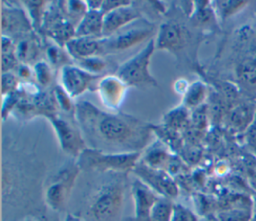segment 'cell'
I'll return each instance as SVG.
<instances>
[{
	"label": "cell",
	"instance_id": "1",
	"mask_svg": "<svg viewBox=\"0 0 256 221\" xmlns=\"http://www.w3.org/2000/svg\"><path fill=\"white\" fill-rule=\"evenodd\" d=\"M74 115L91 148L100 151L141 152L151 137V125L128 114L102 111L88 101L76 103Z\"/></svg>",
	"mask_w": 256,
	"mask_h": 221
},
{
	"label": "cell",
	"instance_id": "7",
	"mask_svg": "<svg viewBox=\"0 0 256 221\" xmlns=\"http://www.w3.org/2000/svg\"><path fill=\"white\" fill-rule=\"evenodd\" d=\"M47 118L56 133L63 152L76 159L87 148L80 128H77L69 120L62 118L57 113L51 114Z\"/></svg>",
	"mask_w": 256,
	"mask_h": 221
},
{
	"label": "cell",
	"instance_id": "38",
	"mask_svg": "<svg viewBox=\"0 0 256 221\" xmlns=\"http://www.w3.org/2000/svg\"><path fill=\"white\" fill-rule=\"evenodd\" d=\"M103 0H88L86 1L88 10H101Z\"/></svg>",
	"mask_w": 256,
	"mask_h": 221
},
{
	"label": "cell",
	"instance_id": "42",
	"mask_svg": "<svg viewBox=\"0 0 256 221\" xmlns=\"http://www.w3.org/2000/svg\"><path fill=\"white\" fill-rule=\"evenodd\" d=\"M250 221H256V212L252 214V217H251V220Z\"/></svg>",
	"mask_w": 256,
	"mask_h": 221
},
{
	"label": "cell",
	"instance_id": "24",
	"mask_svg": "<svg viewBox=\"0 0 256 221\" xmlns=\"http://www.w3.org/2000/svg\"><path fill=\"white\" fill-rule=\"evenodd\" d=\"M206 95V87L200 82L196 81L189 85L187 91L183 95V106L186 108L197 107L202 103Z\"/></svg>",
	"mask_w": 256,
	"mask_h": 221
},
{
	"label": "cell",
	"instance_id": "9",
	"mask_svg": "<svg viewBox=\"0 0 256 221\" xmlns=\"http://www.w3.org/2000/svg\"><path fill=\"white\" fill-rule=\"evenodd\" d=\"M76 27L67 19L59 4L50 5L44 14L41 34L45 33L57 45L64 47L65 44L75 37Z\"/></svg>",
	"mask_w": 256,
	"mask_h": 221
},
{
	"label": "cell",
	"instance_id": "16",
	"mask_svg": "<svg viewBox=\"0 0 256 221\" xmlns=\"http://www.w3.org/2000/svg\"><path fill=\"white\" fill-rule=\"evenodd\" d=\"M102 39V38H101ZM101 39L89 37H74L69 40L64 48L73 60L98 56L102 51Z\"/></svg>",
	"mask_w": 256,
	"mask_h": 221
},
{
	"label": "cell",
	"instance_id": "35",
	"mask_svg": "<svg viewBox=\"0 0 256 221\" xmlns=\"http://www.w3.org/2000/svg\"><path fill=\"white\" fill-rule=\"evenodd\" d=\"M247 117H248V111L247 109H244V108H241L240 110L235 111L232 114V119L234 123H237V124H242L243 122H245Z\"/></svg>",
	"mask_w": 256,
	"mask_h": 221
},
{
	"label": "cell",
	"instance_id": "26",
	"mask_svg": "<svg viewBox=\"0 0 256 221\" xmlns=\"http://www.w3.org/2000/svg\"><path fill=\"white\" fill-rule=\"evenodd\" d=\"M46 56L48 63L51 66H61V68L65 65L71 64L70 63V55L67 53L66 50L63 49V47L53 44L50 45L46 50Z\"/></svg>",
	"mask_w": 256,
	"mask_h": 221
},
{
	"label": "cell",
	"instance_id": "18",
	"mask_svg": "<svg viewBox=\"0 0 256 221\" xmlns=\"http://www.w3.org/2000/svg\"><path fill=\"white\" fill-rule=\"evenodd\" d=\"M144 164L156 168L162 169L168 172V167L172 164V156L170 155L167 147L161 143H154L140 159Z\"/></svg>",
	"mask_w": 256,
	"mask_h": 221
},
{
	"label": "cell",
	"instance_id": "31",
	"mask_svg": "<svg viewBox=\"0 0 256 221\" xmlns=\"http://www.w3.org/2000/svg\"><path fill=\"white\" fill-rule=\"evenodd\" d=\"M187 118V111L185 106L177 107L175 110L171 111L167 116L165 117L166 124L169 125L172 128H178L183 125V123L186 121Z\"/></svg>",
	"mask_w": 256,
	"mask_h": 221
},
{
	"label": "cell",
	"instance_id": "29",
	"mask_svg": "<svg viewBox=\"0 0 256 221\" xmlns=\"http://www.w3.org/2000/svg\"><path fill=\"white\" fill-rule=\"evenodd\" d=\"M75 61L78 63L80 68L95 75H99V73H101L106 67V61L99 56H92Z\"/></svg>",
	"mask_w": 256,
	"mask_h": 221
},
{
	"label": "cell",
	"instance_id": "8",
	"mask_svg": "<svg viewBox=\"0 0 256 221\" xmlns=\"http://www.w3.org/2000/svg\"><path fill=\"white\" fill-rule=\"evenodd\" d=\"M133 173L136 178L140 179L159 196L171 200H174L178 196V186L169 172L162 169L152 168L139 161L136 164Z\"/></svg>",
	"mask_w": 256,
	"mask_h": 221
},
{
	"label": "cell",
	"instance_id": "12",
	"mask_svg": "<svg viewBox=\"0 0 256 221\" xmlns=\"http://www.w3.org/2000/svg\"><path fill=\"white\" fill-rule=\"evenodd\" d=\"M98 78L99 75L89 73L79 66L72 64L63 66L60 72L61 86L72 99L83 94L91 83Z\"/></svg>",
	"mask_w": 256,
	"mask_h": 221
},
{
	"label": "cell",
	"instance_id": "2",
	"mask_svg": "<svg viewBox=\"0 0 256 221\" xmlns=\"http://www.w3.org/2000/svg\"><path fill=\"white\" fill-rule=\"evenodd\" d=\"M128 174L104 173L90 192L83 221H120Z\"/></svg>",
	"mask_w": 256,
	"mask_h": 221
},
{
	"label": "cell",
	"instance_id": "36",
	"mask_svg": "<svg viewBox=\"0 0 256 221\" xmlns=\"http://www.w3.org/2000/svg\"><path fill=\"white\" fill-rule=\"evenodd\" d=\"M17 75L20 78H24V79H29L33 73V71L31 70V68L27 65V64H20L17 69Z\"/></svg>",
	"mask_w": 256,
	"mask_h": 221
},
{
	"label": "cell",
	"instance_id": "3",
	"mask_svg": "<svg viewBox=\"0 0 256 221\" xmlns=\"http://www.w3.org/2000/svg\"><path fill=\"white\" fill-rule=\"evenodd\" d=\"M141 152L109 153L91 147L84 149L75 159L81 171H91L100 174L133 172L141 159Z\"/></svg>",
	"mask_w": 256,
	"mask_h": 221
},
{
	"label": "cell",
	"instance_id": "11",
	"mask_svg": "<svg viewBox=\"0 0 256 221\" xmlns=\"http://www.w3.org/2000/svg\"><path fill=\"white\" fill-rule=\"evenodd\" d=\"M130 191L134 203V215L122 221H148L151 209L159 195L138 178L132 180Z\"/></svg>",
	"mask_w": 256,
	"mask_h": 221
},
{
	"label": "cell",
	"instance_id": "32",
	"mask_svg": "<svg viewBox=\"0 0 256 221\" xmlns=\"http://www.w3.org/2000/svg\"><path fill=\"white\" fill-rule=\"evenodd\" d=\"M171 221H200L197 215L182 204L175 203Z\"/></svg>",
	"mask_w": 256,
	"mask_h": 221
},
{
	"label": "cell",
	"instance_id": "28",
	"mask_svg": "<svg viewBox=\"0 0 256 221\" xmlns=\"http://www.w3.org/2000/svg\"><path fill=\"white\" fill-rule=\"evenodd\" d=\"M33 73L38 84L42 87H47L52 81L51 66L46 61H38L33 66Z\"/></svg>",
	"mask_w": 256,
	"mask_h": 221
},
{
	"label": "cell",
	"instance_id": "17",
	"mask_svg": "<svg viewBox=\"0 0 256 221\" xmlns=\"http://www.w3.org/2000/svg\"><path fill=\"white\" fill-rule=\"evenodd\" d=\"M104 14L100 10H88L75 29V37L103 38Z\"/></svg>",
	"mask_w": 256,
	"mask_h": 221
},
{
	"label": "cell",
	"instance_id": "19",
	"mask_svg": "<svg viewBox=\"0 0 256 221\" xmlns=\"http://www.w3.org/2000/svg\"><path fill=\"white\" fill-rule=\"evenodd\" d=\"M39 42L35 37H24L16 45V54L22 64H27L34 61L39 55Z\"/></svg>",
	"mask_w": 256,
	"mask_h": 221
},
{
	"label": "cell",
	"instance_id": "25",
	"mask_svg": "<svg viewBox=\"0 0 256 221\" xmlns=\"http://www.w3.org/2000/svg\"><path fill=\"white\" fill-rule=\"evenodd\" d=\"M240 81L249 88H256V59H246L240 63L237 69Z\"/></svg>",
	"mask_w": 256,
	"mask_h": 221
},
{
	"label": "cell",
	"instance_id": "34",
	"mask_svg": "<svg viewBox=\"0 0 256 221\" xmlns=\"http://www.w3.org/2000/svg\"><path fill=\"white\" fill-rule=\"evenodd\" d=\"M130 4H132V2L128 1V0H103L102 7H101L100 11L105 15L115 9L130 5Z\"/></svg>",
	"mask_w": 256,
	"mask_h": 221
},
{
	"label": "cell",
	"instance_id": "6",
	"mask_svg": "<svg viewBox=\"0 0 256 221\" xmlns=\"http://www.w3.org/2000/svg\"><path fill=\"white\" fill-rule=\"evenodd\" d=\"M155 24L143 17L135 20L126 27L120 29L108 38H102L101 54L115 53L127 50L146 39H152L155 32Z\"/></svg>",
	"mask_w": 256,
	"mask_h": 221
},
{
	"label": "cell",
	"instance_id": "13",
	"mask_svg": "<svg viewBox=\"0 0 256 221\" xmlns=\"http://www.w3.org/2000/svg\"><path fill=\"white\" fill-rule=\"evenodd\" d=\"M33 26L31 20L25 14V11L14 7H2V36L14 37L28 36L32 33Z\"/></svg>",
	"mask_w": 256,
	"mask_h": 221
},
{
	"label": "cell",
	"instance_id": "4",
	"mask_svg": "<svg viewBox=\"0 0 256 221\" xmlns=\"http://www.w3.org/2000/svg\"><path fill=\"white\" fill-rule=\"evenodd\" d=\"M80 171L76 160L70 161L48 180L44 190V202L48 208L55 212L65 209Z\"/></svg>",
	"mask_w": 256,
	"mask_h": 221
},
{
	"label": "cell",
	"instance_id": "27",
	"mask_svg": "<svg viewBox=\"0 0 256 221\" xmlns=\"http://www.w3.org/2000/svg\"><path fill=\"white\" fill-rule=\"evenodd\" d=\"M252 217L251 210L249 208H230L221 211L217 215L218 221H250Z\"/></svg>",
	"mask_w": 256,
	"mask_h": 221
},
{
	"label": "cell",
	"instance_id": "22",
	"mask_svg": "<svg viewBox=\"0 0 256 221\" xmlns=\"http://www.w3.org/2000/svg\"><path fill=\"white\" fill-rule=\"evenodd\" d=\"M174 204L173 200L159 196L151 209L148 221H171Z\"/></svg>",
	"mask_w": 256,
	"mask_h": 221
},
{
	"label": "cell",
	"instance_id": "40",
	"mask_svg": "<svg viewBox=\"0 0 256 221\" xmlns=\"http://www.w3.org/2000/svg\"><path fill=\"white\" fill-rule=\"evenodd\" d=\"M200 221H218V219H217V217H211V216H209V217H206L205 219H202V220H200Z\"/></svg>",
	"mask_w": 256,
	"mask_h": 221
},
{
	"label": "cell",
	"instance_id": "5",
	"mask_svg": "<svg viewBox=\"0 0 256 221\" xmlns=\"http://www.w3.org/2000/svg\"><path fill=\"white\" fill-rule=\"evenodd\" d=\"M155 49V39L152 38L148 40L146 46L142 48L136 55L120 64L115 75L127 87L141 85L157 87V81L149 71L150 58Z\"/></svg>",
	"mask_w": 256,
	"mask_h": 221
},
{
	"label": "cell",
	"instance_id": "41",
	"mask_svg": "<svg viewBox=\"0 0 256 221\" xmlns=\"http://www.w3.org/2000/svg\"><path fill=\"white\" fill-rule=\"evenodd\" d=\"M23 221H40V220H38V219H36V218H26V219H24Z\"/></svg>",
	"mask_w": 256,
	"mask_h": 221
},
{
	"label": "cell",
	"instance_id": "21",
	"mask_svg": "<svg viewBox=\"0 0 256 221\" xmlns=\"http://www.w3.org/2000/svg\"><path fill=\"white\" fill-rule=\"evenodd\" d=\"M59 4L62 12L67 17V19L76 27L83 16L88 11V7L86 1H77V0H70V1H60Z\"/></svg>",
	"mask_w": 256,
	"mask_h": 221
},
{
	"label": "cell",
	"instance_id": "39",
	"mask_svg": "<svg viewBox=\"0 0 256 221\" xmlns=\"http://www.w3.org/2000/svg\"><path fill=\"white\" fill-rule=\"evenodd\" d=\"M63 221H83V219L78 215H75L72 213H66Z\"/></svg>",
	"mask_w": 256,
	"mask_h": 221
},
{
	"label": "cell",
	"instance_id": "10",
	"mask_svg": "<svg viewBox=\"0 0 256 221\" xmlns=\"http://www.w3.org/2000/svg\"><path fill=\"white\" fill-rule=\"evenodd\" d=\"M188 43V30L174 20L164 22L155 39L156 49L167 50L173 54L179 53Z\"/></svg>",
	"mask_w": 256,
	"mask_h": 221
},
{
	"label": "cell",
	"instance_id": "30",
	"mask_svg": "<svg viewBox=\"0 0 256 221\" xmlns=\"http://www.w3.org/2000/svg\"><path fill=\"white\" fill-rule=\"evenodd\" d=\"M53 96L55 98L56 103L58 106L65 112H71L75 110V106L72 103V98L70 95L64 90V88L61 85L55 86L53 90Z\"/></svg>",
	"mask_w": 256,
	"mask_h": 221
},
{
	"label": "cell",
	"instance_id": "37",
	"mask_svg": "<svg viewBox=\"0 0 256 221\" xmlns=\"http://www.w3.org/2000/svg\"><path fill=\"white\" fill-rule=\"evenodd\" d=\"M188 87H189V85H188L187 81L184 80V79H179V80H177L174 83V89L179 94H183L184 95L185 92L187 91Z\"/></svg>",
	"mask_w": 256,
	"mask_h": 221
},
{
	"label": "cell",
	"instance_id": "23",
	"mask_svg": "<svg viewBox=\"0 0 256 221\" xmlns=\"http://www.w3.org/2000/svg\"><path fill=\"white\" fill-rule=\"evenodd\" d=\"M22 3L29 14L33 29L35 31L41 33L44 14H45L46 7H47L46 3H48V2L42 1V0H37V1H22Z\"/></svg>",
	"mask_w": 256,
	"mask_h": 221
},
{
	"label": "cell",
	"instance_id": "20",
	"mask_svg": "<svg viewBox=\"0 0 256 221\" xmlns=\"http://www.w3.org/2000/svg\"><path fill=\"white\" fill-rule=\"evenodd\" d=\"M1 58H2V73L11 72V70L17 69L18 58L16 54V44L14 40L7 36H2L1 40Z\"/></svg>",
	"mask_w": 256,
	"mask_h": 221
},
{
	"label": "cell",
	"instance_id": "15",
	"mask_svg": "<svg viewBox=\"0 0 256 221\" xmlns=\"http://www.w3.org/2000/svg\"><path fill=\"white\" fill-rule=\"evenodd\" d=\"M142 18L141 12L135 5L120 7L104 15L103 38H108L130 23Z\"/></svg>",
	"mask_w": 256,
	"mask_h": 221
},
{
	"label": "cell",
	"instance_id": "14",
	"mask_svg": "<svg viewBox=\"0 0 256 221\" xmlns=\"http://www.w3.org/2000/svg\"><path fill=\"white\" fill-rule=\"evenodd\" d=\"M126 89L127 86L116 75L101 78L96 86L102 104L110 110H117L121 106Z\"/></svg>",
	"mask_w": 256,
	"mask_h": 221
},
{
	"label": "cell",
	"instance_id": "33",
	"mask_svg": "<svg viewBox=\"0 0 256 221\" xmlns=\"http://www.w3.org/2000/svg\"><path fill=\"white\" fill-rule=\"evenodd\" d=\"M2 95L7 96L19 89V81L17 76L12 72L2 73Z\"/></svg>",
	"mask_w": 256,
	"mask_h": 221
}]
</instances>
